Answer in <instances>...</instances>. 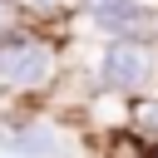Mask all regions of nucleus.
I'll return each mask as SVG.
<instances>
[{
  "label": "nucleus",
  "instance_id": "nucleus-1",
  "mask_svg": "<svg viewBox=\"0 0 158 158\" xmlns=\"http://www.w3.org/2000/svg\"><path fill=\"white\" fill-rule=\"evenodd\" d=\"M54 74V49L49 44H40V40H30V35H10V40H0V79H10V84H44Z\"/></svg>",
  "mask_w": 158,
  "mask_h": 158
},
{
  "label": "nucleus",
  "instance_id": "nucleus-2",
  "mask_svg": "<svg viewBox=\"0 0 158 158\" xmlns=\"http://www.w3.org/2000/svg\"><path fill=\"white\" fill-rule=\"evenodd\" d=\"M153 74H158V59H153L148 44H138V40L109 44V54H104V79H109L114 89H143Z\"/></svg>",
  "mask_w": 158,
  "mask_h": 158
},
{
  "label": "nucleus",
  "instance_id": "nucleus-3",
  "mask_svg": "<svg viewBox=\"0 0 158 158\" xmlns=\"http://www.w3.org/2000/svg\"><path fill=\"white\" fill-rule=\"evenodd\" d=\"M89 10H94V20H99V25H109V30H123V25L148 20V15H143V5H133V0H89Z\"/></svg>",
  "mask_w": 158,
  "mask_h": 158
},
{
  "label": "nucleus",
  "instance_id": "nucleus-4",
  "mask_svg": "<svg viewBox=\"0 0 158 158\" xmlns=\"http://www.w3.org/2000/svg\"><path fill=\"white\" fill-rule=\"evenodd\" d=\"M10 143H15L20 153H35V158H49V153H54V133H49V128H40V123L15 128V133H10Z\"/></svg>",
  "mask_w": 158,
  "mask_h": 158
},
{
  "label": "nucleus",
  "instance_id": "nucleus-5",
  "mask_svg": "<svg viewBox=\"0 0 158 158\" xmlns=\"http://www.w3.org/2000/svg\"><path fill=\"white\" fill-rule=\"evenodd\" d=\"M133 133L138 138H158V104H138L133 109Z\"/></svg>",
  "mask_w": 158,
  "mask_h": 158
},
{
  "label": "nucleus",
  "instance_id": "nucleus-6",
  "mask_svg": "<svg viewBox=\"0 0 158 158\" xmlns=\"http://www.w3.org/2000/svg\"><path fill=\"white\" fill-rule=\"evenodd\" d=\"M114 153H118V158H133V143H128V138H114Z\"/></svg>",
  "mask_w": 158,
  "mask_h": 158
},
{
  "label": "nucleus",
  "instance_id": "nucleus-7",
  "mask_svg": "<svg viewBox=\"0 0 158 158\" xmlns=\"http://www.w3.org/2000/svg\"><path fill=\"white\" fill-rule=\"evenodd\" d=\"M30 5H59V0H30Z\"/></svg>",
  "mask_w": 158,
  "mask_h": 158
},
{
  "label": "nucleus",
  "instance_id": "nucleus-8",
  "mask_svg": "<svg viewBox=\"0 0 158 158\" xmlns=\"http://www.w3.org/2000/svg\"><path fill=\"white\" fill-rule=\"evenodd\" d=\"M153 158H158V153H153Z\"/></svg>",
  "mask_w": 158,
  "mask_h": 158
}]
</instances>
